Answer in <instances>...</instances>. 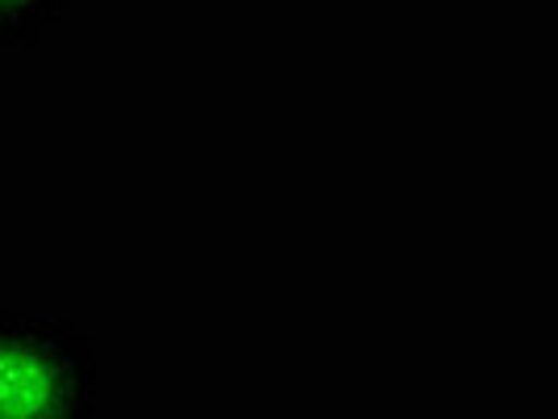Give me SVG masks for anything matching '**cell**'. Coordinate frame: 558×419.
<instances>
[{
	"label": "cell",
	"instance_id": "cell-2",
	"mask_svg": "<svg viewBox=\"0 0 558 419\" xmlns=\"http://www.w3.org/2000/svg\"><path fill=\"white\" fill-rule=\"evenodd\" d=\"M72 0H0V51H29L68 17Z\"/></svg>",
	"mask_w": 558,
	"mask_h": 419
},
{
	"label": "cell",
	"instance_id": "cell-1",
	"mask_svg": "<svg viewBox=\"0 0 558 419\" xmlns=\"http://www.w3.org/2000/svg\"><path fill=\"white\" fill-rule=\"evenodd\" d=\"M101 369L93 340L56 315L0 303V419H97Z\"/></svg>",
	"mask_w": 558,
	"mask_h": 419
}]
</instances>
